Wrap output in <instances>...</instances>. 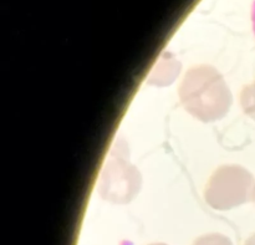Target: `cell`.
<instances>
[{
    "instance_id": "6da1fadb",
    "label": "cell",
    "mask_w": 255,
    "mask_h": 245,
    "mask_svg": "<svg viewBox=\"0 0 255 245\" xmlns=\"http://www.w3.org/2000/svg\"><path fill=\"white\" fill-rule=\"evenodd\" d=\"M178 95L186 111L206 123L226 117L233 104L223 75L209 65L189 69L184 74Z\"/></svg>"
},
{
    "instance_id": "7a4b0ae2",
    "label": "cell",
    "mask_w": 255,
    "mask_h": 245,
    "mask_svg": "<svg viewBox=\"0 0 255 245\" xmlns=\"http://www.w3.org/2000/svg\"><path fill=\"white\" fill-rule=\"evenodd\" d=\"M142 176L128 161V149L125 143L112 148L99 179V194L112 204H128L139 193Z\"/></svg>"
},
{
    "instance_id": "3957f363",
    "label": "cell",
    "mask_w": 255,
    "mask_h": 245,
    "mask_svg": "<svg viewBox=\"0 0 255 245\" xmlns=\"http://www.w3.org/2000/svg\"><path fill=\"white\" fill-rule=\"evenodd\" d=\"M255 183L253 174L238 164L217 168L204 188V199L211 208L226 212L251 201Z\"/></svg>"
},
{
    "instance_id": "277c9868",
    "label": "cell",
    "mask_w": 255,
    "mask_h": 245,
    "mask_svg": "<svg viewBox=\"0 0 255 245\" xmlns=\"http://www.w3.org/2000/svg\"><path fill=\"white\" fill-rule=\"evenodd\" d=\"M181 71V64L173 57L164 56L161 60V64L157 65L156 69L152 71L151 77H148L149 85L154 86H167L171 85Z\"/></svg>"
},
{
    "instance_id": "5b68a950",
    "label": "cell",
    "mask_w": 255,
    "mask_h": 245,
    "mask_svg": "<svg viewBox=\"0 0 255 245\" xmlns=\"http://www.w3.org/2000/svg\"><path fill=\"white\" fill-rule=\"evenodd\" d=\"M239 102L244 114L255 121V81L243 87L239 95Z\"/></svg>"
},
{
    "instance_id": "8992f818",
    "label": "cell",
    "mask_w": 255,
    "mask_h": 245,
    "mask_svg": "<svg viewBox=\"0 0 255 245\" xmlns=\"http://www.w3.org/2000/svg\"><path fill=\"white\" fill-rule=\"evenodd\" d=\"M192 245H233L231 239L223 234L212 233L202 236Z\"/></svg>"
},
{
    "instance_id": "52a82bcc",
    "label": "cell",
    "mask_w": 255,
    "mask_h": 245,
    "mask_svg": "<svg viewBox=\"0 0 255 245\" xmlns=\"http://www.w3.org/2000/svg\"><path fill=\"white\" fill-rule=\"evenodd\" d=\"M252 24H253V31L255 35V0L253 1V5H252Z\"/></svg>"
},
{
    "instance_id": "ba28073f",
    "label": "cell",
    "mask_w": 255,
    "mask_h": 245,
    "mask_svg": "<svg viewBox=\"0 0 255 245\" xmlns=\"http://www.w3.org/2000/svg\"><path fill=\"white\" fill-rule=\"evenodd\" d=\"M244 245H255V234H253L249 239H247V242L244 243Z\"/></svg>"
},
{
    "instance_id": "9c48e42d",
    "label": "cell",
    "mask_w": 255,
    "mask_h": 245,
    "mask_svg": "<svg viewBox=\"0 0 255 245\" xmlns=\"http://www.w3.org/2000/svg\"><path fill=\"white\" fill-rule=\"evenodd\" d=\"M251 201H253V203L255 204V183H254V187H253V191H252V198Z\"/></svg>"
},
{
    "instance_id": "30bf717a",
    "label": "cell",
    "mask_w": 255,
    "mask_h": 245,
    "mask_svg": "<svg viewBox=\"0 0 255 245\" xmlns=\"http://www.w3.org/2000/svg\"><path fill=\"white\" fill-rule=\"evenodd\" d=\"M149 245H167V244H163V243H156V244H149Z\"/></svg>"
}]
</instances>
